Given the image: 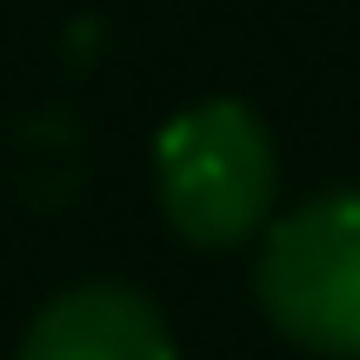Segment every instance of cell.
I'll return each instance as SVG.
<instances>
[{"label": "cell", "instance_id": "6da1fadb", "mask_svg": "<svg viewBox=\"0 0 360 360\" xmlns=\"http://www.w3.org/2000/svg\"><path fill=\"white\" fill-rule=\"evenodd\" d=\"M154 187L180 240L233 247L274 207V141L240 101L187 107L154 141Z\"/></svg>", "mask_w": 360, "mask_h": 360}, {"label": "cell", "instance_id": "7a4b0ae2", "mask_svg": "<svg viewBox=\"0 0 360 360\" xmlns=\"http://www.w3.org/2000/svg\"><path fill=\"white\" fill-rule=\"evenodd\" d=\"M260 307L287 340L360 360V187L321 193L260 247Z\"/></svg>", "mask_w": 360, "mask_h": 360}, {"label": "cell", "instance_id": "3957f363", "mask_svg": "<svg viewBox=\"0 0 360 360\" xmlns=\"http://www.w3.org/2000/svg\"><path fill=\"white\" fill-rule=\"evenodd\" d=\"M20 360H174V340L141 294L74 287L27 327Z\"/></svg>", "mask_w": 360, "mask_h": 360}]
</instances>
